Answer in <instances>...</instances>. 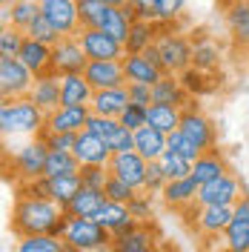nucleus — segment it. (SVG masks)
I'll list each match as a JSON object with an SVG mask.
<instances>
[{
    "mask_svg": "<svg viewBox=\"0 0 249 252\" xmlns=\"http://www.w3.org/2000/svg\"><path fill=\"white\" fill-rule=\"evenodd\" d=\"M66 226V212L49 198H31V195H17L12 206L9 229L15 238L29 235H63Z\"/></svg>",
    "mask_w": 249,
    "mask_h": 252,
    "instance_id": "1",
    "label": "nucleus"
},
{
    "mask_svg": "<svg viewBox=\"0 0 249 252\" xmlns=\"http://www.w3.org/2000/svg\"><path fill=\"white\" fill-rule=\"evenodd\" d=\"M46 126V112L29 97H3L0 103V132L9 135H40Z\"/></svg>",
    "mask_w": 249,
    "mask_h": 252,
    "instance_id": "2",
    "label": "nucleus"
},
{
    "mask_svg": "<svg viewBox=\"0 0 249 252\" xmlns=\"http://www.w3.org/2000/svg\"><path fill=\"white\" fill-rule=\"evenodd\" d=\"M63 241L78 252H103L112 250V232H106L94 218H72L66 215Z\"/></svg>",
    "mask_w": 249,
    "mask_h": 252,
    "instance_id": "3",
    "label": "nucleus"
},
{
    "mask_svg": "<svg viewBox=\"0 0 249 252\" xmlns=\"http://www.w3.org/2000/svg\"><path fill=\"white\" fill-rule=\"evenodd\" d=\"M181 23L166 26L160 23V34H157V49L163 58V72L166 75H181L192 66V37H187L184 32H178Z\"/></svg>",
    "mask_w": 249,
    "mask_h": 252,
    "instance_id": "4",
    "label": "nucleus"
},
{
    "mask_svg": "<svg viewBox=\"0 0 249 252\" xmlns=\"http://www.w3.org/2000/svg\"><path fill=\"white\" fill-rule=\"evenodd\" d=\"M46 158H49V146L40 138L29 141L26 146H20L15 155L9 158V169L15 172L17 187L20 184H29L46 175Z\"/></svg>",
    "mask_w": 249,
    "mask_h": 252,
    "instance_id": "5",
    "label": "nucleus"
},
{
    "mask_svg": "<svg viewBox=\"0 0 249 252\" xmlns=\"http://www.w3.org/2000/svg\"><path fill=\"white\" fill-rule=\"evenodd\" d=\"M86 66H89V58H86V52H83V46H80V40L75 34L61 37V43L52 46V72L55 75H61V78L83 75Z\"/></svg>",
    "mask_w": 249,
    "mask_h": 252,
    "instance_id": "6",
    "label": "nucleus"
},
{
    "mask_svg": "<svg viewBox=\"0 0 249 252\" xmlns=\"http://www.w3.org/2000/svg\"><path fill=\"white\" fill-rule=\"evenodd\" d=\"M244 195L247 192H244L241 178L226 172L220 178H215V181H209V184H203L201 192H198V204L201 206H235Z\"/></svg>",
    "mask_w": 249,
    "mask_h": 252,
    "instance_id": "7",
    "label": "nucleus"
},
{
    "mask_svg": "<svg viewBox=\"0 0 249 252\" xmlns=\"http://www.w3.org/2000/svg\"><path fill=\"white\" fill-rule=\"evenodd\" d=\"M75 37L80 40L89 61H124L126 58L124 43L115 40L112 34H106L103 29H80Z\"/></svg>",
    "mask_w": 249,
    "mask_h": 252,
    "instance_id": "8",
    "label": "nucleus"
},
{
    "mask_svg": "<svg viewBox=\"0 0 249 252\" xmlns=\"http://www.w3.org/2000/svg\"><path fill=\"white\" fill-rule=\"evenodd\" d=\"M181 132H184L201 152L218 149V126H215V121H212L209 115H203V109L184 112V118H181Z\"/></svg>",
    "mask_w": 249,
    "mask_h": 252,
    "instance_id": "9",
    "label": "nucleus"
},
{
    "mask_svg": "<svg viewBox=\"0 0 249 252\" xmlns=\"http://www.w3.org/2000/svg\"><path fill=\"white\" fill-rule=\"evenodd\" d=\"M157 229L155 223H132L121 235H112L109 252H157Z\"/></svg>",
    "mask_w": 249,
    "mask_h": 252,
    "instance_id": "10",
    "label": "nucleus"
},
{
    "mask_svg": "<svg viewBox=\"0 0 249 252\" xmlns=\"http://www.w3.org/2000/svg\"><path fill=\"white\" fill-rule=\"evenodd\" d=\"M34 75L17 58H0V94L3 97H29Z\"/></svg>",
    "mask_w": 249,
    "mask_h": 252,
    "instance_id": "11",
    "label": "nucleus"
},
{
    "mask_svg": "<svg viewBox=\"0 0 249 252\" xmlns=\"http://www.w3.org/2000/svg\"><path fill=\"white\" fill-rule=\"evenodd\" d=\"M37 3H40V12L46 15V20L61 32L63 37L80 32L78 0H37Z\"/></svg>",
    "mask_w": 249,
    "mask_h": 252,
    "instance_id": "12",
    "label": "nucleus"
},
{
    "mask_svg": "<svg viewBox=\"0 0 249 252\" xmlns=\"http://www.w3.org/2000/svg\"><path fill=\"white\" fill-rule=\"evenodd\" d=\"M146 166H149V160L140 158L138 152H118V155H112V160H109V172L115 175V178H121L124 184L135 187V189H143Z\"/></svg>",
    "mask_w": 249,
    "mask_h": 252,
    "instance_id": "13",
    "label": "nucleus"
},
{
    "mask_svg": "<svg viewBox=\"0 0 249 252\" xmlns=\"http://www.w3.org/2000/svg\"><path fill=\"white\" fill-rule=\"evenodd\" d=\"M75 158L80 160V166H109L112 160V149L109 143L103 141V138H97L92 132H78V141H75Z\"/></svg>",
    "mask_w": 249,
    "mask_h": 252,
    "instance_id": "14",
    "label": "nucleus"
},
{
    "mask_svg": "<svg viewBox=\"0 0 249 252\" xmlns=\"http://www.w3.org/2000/svg\"><path fill=\"white\" fill-rule=\"evenodd\" d=\"M83 78L92 83V89H115V86H126V72L124 61H89Z\"/></svg>",
    "mask_w": 249,
    "mask_h": 252,
    "instance_id": "15",
    "label": "nucleus"
},
{
    "mask_svg": "<svg viewBox=\"0 0 249 252\" xmlns=\"http://www.w3.org/2000/svg\"><path fill=\"white\" fill-rule=\"evenodd\" d=\"M92 109L89 106H58L55 112L46 115V132H69V135H78L86 129Z\"/></svg>",
    "mask_w": 249,
    "mask_h": 252,
    "instance_id": "16",
    "label": "nucleus"
},
{
    "mask_svg": "<svg viewBox=\"0 0 249 252\" xmlns=\"http://www.w3.org/2000/svg\"><path fill=\"white\" fill-rule=\"evenodd\" d=\"M129 103H132L129 89L126 86H115V89H97L89 109H92V115H100V118H121Z\"/></svg>",
    "mask_w": 249,
    "mask_h": 252,
    "instance_id": "17",
    "label": "nucleus"
},
{
    "mask_svg": "<svg viewBox=\"0 0 249 252\" xmlns=\"http://www.w3.org/2000/svg\"><path fill=\"white\" fill-rule=\"evenodd\" d=\"M189 37H192V46H195L192 49V66L206 72V75H215L218 66H220V49L212 43V37L203 29L192 32Z\"/></svg>",
    "mask_w": 249,
    "mask_h": 252,
    "instance_id": "18",
    "label": "nucleus"
},
{
    "mask_svg": "<svg viewBox=\"0 0 249 252\" xmlns=\"http://www.w3.org/2000/svg\"><path fill=\"white\" fill-rule=\"evenodd\" d=\"M232 220H235L232 206H201L195 232H198V235H203V238L223 235V232L229 229V223H232Z\"/></svg>",
    "mask_w": 249,
    "mask_h": 252,
    "instance_id": "19",
    "label": "nucleus"
},
{
    "mask_svg": "<svg viewBox=\"0 0 249 252\" xmlns=\"http://www.w3.org/2000/svg\"><path fill=\"white\" fill-rule=\"evenodd\" d=\"M29 100L37 103L46 115L55 112L58 106H61V75L49 72V75L34 78V83H31V89H29Z\"/></svg>",
    "mask_w": 249,
    "mask_h": 252,
    "instance_id": "20",
    "label": "nucleus"
},
{
    "mask_svg": "<svg viewBox=\"0 0 249 252\" xmlns=\"http://www.w3.org/2000/svg\"><path fill=\"white\" fill-rule=\"evenodd\" d=\"M226 26L235 49L249 52V0H232L226 6Z\"/></svg>",
    "mask_w": 249,
    "mask_h": 252,
    "instance_id": "21",
    "label": "nucleus"
},
{
    "mask_svg": "<svg viewBox=\"0 0 249 252\" xmlns=\"http://www.w3.org/2000/svg\"><path fill=\"white\" fill-rule=\"evenodd\" d=\"M198 192H201V184L189 175V178H181V181H169L163 187V192H160V198H163V204L169 209L181 212L184 206L198 204Z\"/></svg>",
    "mask_w": 249,
    "mask_h": 252,
    "instance_id": "22",
    "label": "nucleus"
},
{
    "mask_svg": "<svg viewBox=\"0 0 249 252\" xmlns=\"http://www.w3.org/2000/svg\"><path fill=\"white\" fill-rule=\"evenodd\" d=\"M169 149V135L166 132H160L155 126H140L138 132H135V152L140 158H146V160H160L163 152Z\"/></svg>",
    "mask_w": 249,
    "mask_h": 252,
    "instance_id": "23",
    "label": "nucleus"
},
{
    "mask_svg": "<svg viewBox=\"0 0 249 252\" xmlns=\"http://www.w3.org/2000/svg\"><path fill=\"white\" fill-rule=\"evenodd\" d=\"M124 72H126V83H146V86H155L157 80L166 75V72H163L160 66H155L146 55H126Z\"/></svg>",
    "mask_w": 249,
    "mask_h": 252,
    "instance_id": "24",
    "label": "nucleus"
},
{
    "mask_svg": "<svg viewBox=\"0 0 249 252\" xmlns=\"http://www.w3.org/2000/svg\"><path fill=\"white\" fill-rule=\"evenodd\" d=\"M232 172L229 169V160H226V155L220 152V149H209V152H203L195 163H192V178L198 181V184H209V181H215V178H220V175Z\"/></svg>",
    "mask_w": 249,
    "mask_h": 252,
    "instance_id": "25",
    "label": "nucleus"
},
{
    "mask_svg": "<svg viewBox=\"0 0 249 252\" xmlns=\"http://www.w3.org/2000/svg\"><path fill=\"white\" fill-rule=\"evenodd\" d=\"M17 61L23 63L31 75H34V78L49 75V72H52V46H46V43H37V40L26 37V43H23V49H20Z\"/></svg>",
    "mask_w": 249,
    "mask_h": 252,
    "instance_id": "26",
    "label": "nucleus"
},
{
    "mask_svg": "<svg viewBox=\"0 0 249 252\" xmlns=\"http://www.w3.org/2000/svg\"><path fill=\"white\" fill-rule=\"evenodd\" d=\"M94 220H97L106 232H112V235H121V232L129 229L132 223H138V220L132 218V212H129V204H118V201H106V204L97 209Z\"/></svg>",
    "mask_w": 249,
    "mask_h": 252,
    "instance_id": "27",
    "label": "nucleus"
},
{
    "mask_svg": "<svg viewBox=\"0 0 249 252\" xmlns=\"http://www.w3.org/2000/svg\"><path fill=\"white\" fill-rule=\"evenodd\" d=\"M92 97H94V89L83 75L61 78V106H89Z\"/></svg>",
    "mask_w": 249,
    "mask_h": 252,
    "instance_id": "28",
    "label": "nucleus"
},
{
    "mask_svg": "<svg viewBox=\"0 0 249 252\" xmlns=\"http://www.w3.org/2000/svg\"><path fill=\"white\" fill-rule=\"evenodd\" d=\"M189 97H192V94L184 89V83H181L178 75H163V78L152 86V103H169V106L184 109Z\"/></svg>",
    "mask_w": 249,
    "mask_h": 252,
    "instance_id": "29",
    "label": "nucleus"
},
{
    "mask_svg": "<svg viewBox=\"0 0 249 252\" xmlns=\"http://www.w3.org/2000/svg\"><path fill=\"white\" fill-rule=\"evenodd\" d=\"M160 34V23H149V20H135L132 29H129V37H126V55H143L146 49L152 46Z\"/></svg>",
    "mask_w": 249,
    "mask_h": 252,
    "instance_id": "30",
    "label": "nucleus"
},
{
    "mask_svg": "<svg viewBox=\"0 0 249 252\" xmlns=\"http://www.w3.org/2000/svg\"><path fill=\"white\" fill-rule=\"evenodd\" d=\"M103 204H106V195H103L100 189L83 187L78 195L72 198V204L66 206L63 212H66V215H72V218H94V215H97V209H100Z\"/></svg>",
    "mask_w": 249,
    "mask_h": 252,
    "instance_id": "31",
    "label": "nucleus"
},
{
    "mask_svg": "<svg viewBox=\"0 0 249 252\" xmlns=\"http://www.w3.org/2000/svg\"><path fill=\"white\" fill-rule=\"evenodd\" d=\"M80 189H83V184H80V175H61V178H49V201H55L61 209H66Z\"/></svg>",
    "mask_w": 249,
    "mask_h": 252,
    "instance_id": "32",
    "label": "nucleus"
},
{
    "mask_svg": "<svg viewBox=\"0 0 249 252\" xmlns=\"http://www.w3.org/2000/svg\"><path fill=\"white\" fill-rule=\"evenodd\" d=\"M181 118H184V109H178V106H169V103H149V118H146V124L160 129V132H166V135H172L175 129H181Z\"/></svg>",
    "mask_w": 249,
    "mask_h": 252,
    "instance_id": "33",
    "label": "nucleus"
},
{
    "mask_svg": "<svg viewBox=\"0 0 249 252\" xmlns=\"http://www.w3.org/2000/svg\"><path fill=\"white\" fill-rule=\"evenodd\" d=\"M15 252H78V250H72L58 235H29V238H17Z\"/></svg>",
    "mask_w": 249,
    "mask_h": 252,
    "instance_id": "34",
    "label": "nucleus"
},
{
    "mask_svg": "<svg viewBox=\"0 0 249 252\" xmlns=\"http://www.w3.org/2000/svg\"><path fill=\"white\" fill-rule=\"evenodd\" d=\"M78 172H80V160L75 158V152H58V149H49V158H46V178L78 175Z\"/></svg>",
    "mask_w": 249,
    "mask_h": 252,
    "instance_id": "35",
    "label": "nucleus"
},
{
    "mask_svg": "<svg viewBox=\"0 0 249 252\" xmlns=\"http://www.w3.org/2000/svg\"><path fill=\"white\" fill-rule=\"evenodd\" d=\"M37 15H40V3H37V0H15V3L9 6V26L26 32L29 23Z\"/></svg>",
    "mask_w": 249,
    "mask_h": 252,
    "instance_id": "36",
    "label": "nucleus"
},
{
    "mask_svg": "<svg viewBox=\"0 0 249 252\" xmlns=\"http://www.w3.org/2000/svg\"><path fill=\"white\" fill-rule=\"evenodd\" d=\"M106 3L103 0H78V15H80V29H100L103 17H106Z\"/></svg>",
    "mask_w": 249,
    "mask_h": 252,
    "instance_id": "37",
    "label": "nucleus"
},
{
    "mask_svg": "<svg viewBox=\"0 0 249 252\" xmlns=\"http://www.w3.org/2000/svg\"><path fill=\"white\" fill-rule=\"evenodd\" d=\"M181 78V83H184V89H187L192 97H201V94L212 92L215 89V83H212V75H206V72H201V69H195V66H189L187 72H181L178 75Z\"/></svg>",
    "mask_w": 249,
    "mask_h": 252,
    "instance_id": "38",
    "label": "nucleus"
},
{
    "mask_svg": "<svg viewBox=\"0 0 249 252\" xmlns=\"http://www.w3.org/2000/svg\"><path fill=\"white\" fill-rule=\"evenodd\" d=\"M223 250L226 252H249V220L235 218L229 229L223 232Z\"/></svg>",
    "mask_w": 249,
    "mask_h": 252,
    "instance_id": "39",
    "label": "nucleus"
},
{
    "mask_svg": "<svg viewBox=\"0 0 249 252\" xmlns=\"http://www.w3.org/2000/svg\"><path fill=\"white\" fill-rule=\"evenodd\" d=\"M100 29L106 32V34H112L115 40L126 43L132 23H129V17L124 15V9H121V6H109V9H106V17H103V26H100Z\"/></svg>",
    "mask_w": 249,
    "mask_h": 252,
    "instance_id": "40",
    "label": "nucleus"
},
{
    "mask_svg": "<svg viewBox=\"0 0 249 252\" xmlns=\"http://www.w3.org/2000/svg\"><path fill=\"white\" fill-rule=\"evenodd\" d=\"M26 37H31V40H37V43H46V46H55V43H61V32L55 29L52 23L46 20V15L40 12V15L34 17L29 23V29H26Z\"/></svg>",
    "mask_w": 249,
    "mask_h": 252,
    "instance_id": "41",
    "label": "nucleus"
},
{
    "mask_svg": "<svg viewBox=\"0 0 249 252\" xmlns=\"http://www.w3.org/2000/svg\"><path fill=\"white\" fill-rule=\"evenodd\" d=\"M23 43H26V32L15 29V26L0 29V58H17Z\"/></svg>",
    "mask_w": 249,
    "mask_h": 252,
    "instance_id": "42",
    "label": "nucleus"
},
{
    "mask_svg": "<svg viewBox=\"0 0 249 252\" xmlns=\"http://www.w3.org/2000/svg\"><path fill=\"white\" fill-rule=\"evenodd\" d=\"M155 12H157V23L175 26L184 20L187 12V0H155Z\"/></svg>",
    "mask_w": 249,
    "mask_h": 252,
    "instance_id": "43",
    "label": "nucleus"
},
{
    "mask_svg": "<svg viewBox=\"0 0 249 252\" xmlns=\"http://www.w3.org/2000/svg\"><path fill=\"white\" fill-rule=\"evenodd\" d=\"M160 166H163V172H166L169 181H181V178H189V175H192V160L175 155V152H169V149H166L163 158H160Z\"/></svg>",
    "mask_w": 249,
    "mask_h": 252,
    "instance_id": "44",
    "label": "nucleus"
},
{
    "mask_svg": "<svg viewBox=\"0 0 249 252\" xmlns=\"http://www.w3.org/2000/svg\"><path fill=\"white\" fill-rule=\"evenodd\" d=\"M124 9V15L129 17V23L135 20H149V23H157V12H155V0H129Z\"/></svg>",
    "mask_w": 249,
    "mask_h": 252,
    "instance_id": "45",
    "label": "nucleus"
},
{
    "mask_svg": "<svg viewBox=\"0 0 249 252\" xmlns=\"http://www.w3.org/2000/svg\"><path fill=\"white\" fill-rule=\"evenodd\" d=\"M80 184L83 187H89V189H106V184H109V178H112V172H109V166H80Z\"/></svg>",
    "mask_w": 249,
    "mask_h": 252,
    "instance_id": "46",
    "label": "nucleus"
},
{
    "mask_svg": "<svg viewBox=\"0 0 249 252\" xmlns=\"http://www.w3.org/2000/svg\"><path fill=\"white\" fill-rule=\"evenodd\" d=\"M169 152H175V155H181V158H187V160H192V163H195V160L203 155L201 149L189 141L181 129H175V132L169 135Z\"/></svg>",
    "mask_w": 249,
    "mask_h": 252,
    "instance_id": "47",
    "label": "nucleus"
},
{
    "mask_svg": "<svg viewBox=\"0 0 249 252\" xmlns=\"http://www.w3.org/2000/svg\"><path fill=\"white\" fill-rule=\"evenodd\" d=\"M129 212H132V218L138 220V223H149V220H152V215H155V206H152V195L140 189L138 195H135V198L129 201Z\"/></svg>",
    "mask_w": 249,
    "mask_h": 252,
    "instance_id": "48",
    "label": "nucleus"
},
{
    "mask_svg": "<svg viewBox=\"0 0 249 252\" xmlns=\"http://www.w3.org/2000/svg\"><path fill=\"white\" fill-rule=\"evenodd\" d=\"M166 184H169V178H166V172H163L160 160H149V166H146V181H143V192L160 195Z\"/></svg>",
    "mask_w": 249,
    "mask_h": 252,
    "instance_id": "49",
    "label": "nucleus"
},
{
    "mask_svg": "<svg viewBox=\"0 0 249 252\" xmlns=\"http://www.w3.org/2000/svg\"><path fill=\"white\" fill-rule=\"evenodd\" d=\"M118 129H121V121H118V118H100V115H89V121H86V132H92V135L103 138V141H109Z\"/></svg>",
    "mask_w": 249,
    "mask_h": 252,
    "instance_id": "50",
    "label": "nucleus"
},
{
    "mask_svg": "<svg viewBox=\"0 0 249 252\" xmlns=\"http://www.w3.org/2000/svg\"><path fill=\"white\" fill-rule=\"evenodd\" d=\"M138 192H140V189L124 184V181H121V178H115V175L109 178V184H106V189H103L106 201H118V204H129V201H132Z\"/></svg>",
    "mask_w": 249,
    "mask_h": 252,
    "instance_id": "51",
    "label": "nucleus"
},
{
    "mask_svg": "<svg viewBox=\"0 0 249 252\" xmlns=\"http://www.w3.org/2000/svg\"><path fill=\"white\" fill-rule=\"evenodd\" d=\"M146 118H149V106L146 103H129L124 109V115L118 118L126 129H132V132H138L140 126H146Z\"/></svg>",
    "mask_w": 249,
    "mask_h": 252,
    "instance_id": "52",
    "label": "nucleus"
},
{
    "mask_svg": "<svg viewBox=\"0 0 249 252\" xmlns=\"http://www.w3.org/2000/svg\"><path fill=\"white\" fill-rule=\"evenodd\" d=\"M37 138L46 143L49 149H58V152H72L75 149V141H78V135H69V132H46V129H40Z\"/></svg>",
    "mask_w": 249,
    "mask_h": 252,
    "instance_id": "53",
    "label": "nucleus"
},
{
    "mask_svg": "<svg viewBox=\"0 0 249 252\" xmlns=\"http://www.w3.org/2000/svg\"><path fill=\"white\" fill-rule=\"evenodd\" d=\"M106 143H109L112 155H118V152H135V132H132V129H126V126L121 124V129H118Z\"/></svg>",
    "mask_w": 249,
    "mask_h": 252,
    "instance_id": "54",
    "label": "nucleus"
},
{
    "mask_svg": "<svg viewBox=\"0 0 249 252\" xmlns=\"http://www.w3.org/2000/svg\"><path fill=\"white\" fill-rule=\"evenodd\" d=\"M126 89H129V97H132V103H152V86H146V83H126Z\"/></svg>",
    "mask_w": 249,
    "mask_h": 252,
    "instance_id": "55",
    "label": "nucleus"
},
{
    "mask_svg": "<svg viewBox=\"0 0 249 252\" xmlns=\"http://www.w3.org/2000/svg\"><path fill=\"white\" fill-rule=\"evenodd\" d=\"M232 212H235V218L249 220V195H244V198H241V201L232 206Z\"/></svg>",
    "mask_w": 249,
    "mask_h": 252,
    "instance_id": "56",
    "label": "nucleus"
},
{
    "mask_svg": "<svg viewBox=\"0 0 249 252\" xmlns=\"http://www.w3.org/2000/svg\"><path fill=\"white\" fill-rule=\"evenodd\" d=\"M143 55H146L149 61L155 63V66H160V69H163V58H160V49H157V40H155V43H152V46H149V49H146Z\"/></svg>",
    "mask_w": 249,
    "mask_h": 252,
    "instance_id": "57",
    "label": "nucleus"
},
{
    "mask_svg": "<svg viewBox=\"0 0 249 252\" xmlns=\"http://www.w3.org/2000/svg\"><path fill=\"white\" fill-rule=\"evenodd\" d=\"M103 3H106V6H126L129 0H103Z\"/></svg>",
    "mask_w": 249,
    "mask_h": 252,
    "instance_id": "58",
    "label": "nucleus"
},
{
    "mask_svg": "<svg viewBox=\"0 0 249 252\" xmlns=\"http://www.w3.org/2000/svg\"><path fill=\"white\" fill-rule=\"evenodd\" d=\"M12 3H15V0H0V6H12Z\"/></svg>",
    "mask_w": 249,
    "mask_h": 252,
    "instance_id": "59",
    "label": "nucleus"
},
{
    "mask_svg": "<svg viewBox=\"0 0 249 252\" xmlns=\"http://www.w3.org/2000/svg\"><path fill=\"white\" fill-rule=\"evenodd\" d=\"M220 3H223V9H226V6H229V3H232V0H220Z\"/></svg>",
    "mask_w": 249,
    "mask_h": 252,
    "instance_id": "60",
    "label": "nucleus"
}]
</instances>
